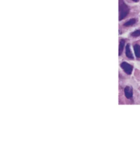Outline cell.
Listing matches in <instances>:
<instances>
[{
  "label": "cell",
  "mask_w": 140,
  "mask_h": 157,
  "mask_svg": "<svg viewBox=\"0 0 140 157\" xmlns=\"http://www.w3.org/2000/svg\"><path fill=\"white\" fill-rule=\"evenodd\" d=\"M131 36L133 37H138L140 36V29H138V30H136L134 32H133L131 33Z\"/></svg>",
  "instance_id": "obj_8"
},
{
  "label": "cell",
  "mask_w": 140,
  "mask_h": 157,
  "mask_svg": "<svg viewBox=\"0 0 140 157\" xmlns=\"http://www.w3.org/2000/svg\"><path fill=\"white\" fill-rule=\"evenodd\" d=\"M121 67L123 69V71L126 72L128 75H130L132 73L133 70V67L126 62H123L121 64Z\"/></svg>",
  "instance_id": "obj_2"
},
{
  "label": "cell",
  "mask_w": 140,
  "mask_h": 157,
  "mask_svg": "<svg viewBox=\"0 0 140 157\" xmlns=\"http://www.w3.org/2000/svg\"><path fill=\"white\" fill-rule=\"evenodd\" d=\"M119 20L121 21L124 17H126L129 12V9L126 3L123 2V0H119Z\"/></svg>",
  "instance_id": "obj_1"
},
{
  "label": "cell",
  "mask_w": 140,
  "mask_h": 157,
  "mask_svg": "<svg viewBox=\"0 0 140 157\" xmlns=\"http://www.w3.org/2000/svg\"><path fill=\"white\" fill-rule=\"evenodd\" d=\"M125 96L128 99H130L133 97V89L130 86H126L124 89Z\"/></svg>",
  "instance_id": "obj_3"
},
{
  "label": "cell",
  "mask_w": 140,
  "mask_h": 157,
  "mask_svg": "<svg viewBox=\"0 0 140 157\" xmlns=\"http://www.w3.org/2000/svg\"><path fill=\"white\" fill-rule=\"evenodd\" d=\"M126 56L128 57L129 59H134L133 53L131 51L130 47V44H127V45L126 46Z\"/></svg>",
  "instance_id": "obj_4"
},
{
  "label": "cell",
  "mask_w": 140,
  "mask_h": 157,
  "mask_svg": "<svg viewBox=\"0 0 140 157\" xmlns=\"http://www.w3.org/2000/svg\"><path fill=\"white\" fill-rule=\"evenodd\" d=\"M135 23L136 19H131L129 20L128 21H126L124 24V25L125 26H126V27H129V26H132L133 25L135 24Z\"/></svg>",
  "instance_id": "obj_7"
},
{
  "label": "cell",
  "mask_w": 140,
  "mask_h": 157,
  "mask_svg": "<svg viewBox=\"0 0 140 157\" xmlns=\"http://www.w3.org/2000/svg\"><path fill=\"white\" fill-rule=\"evenodd\" d=\"M134 2H138V0H133Z\"/></svg>",
  "instance_id": "obj_9"
},
{
  "label": "cell",
  "mask_w": 140,
  "mask_h": 157,
  "mask_svg": "<svg viewBox=\"0 0 140 157\" xmlns=\"http://www.w3.org/2000/svg\"><path fill=\"white\" fill-rule=\"evenodd\" d=\"M135 54L136 57L138 58L140 57V47L138 44H135L134 47Z\"/></svg>",
  "instance_id": "obj_6"
},
{
  "label": "cell",
  "mask_w": 140,
  "mask_h": 157,
  "mask_svg": "<svg viewBox=\"0 0 140 157\" xmlns=\"http://www.w3.org/2000/svg\"><path fill=\"white\" fill-rule=\"evenodd\" d=\"M125 40L124 39H122L119 43V55L121 56L124 50V47L125 45Z\"/></svg>",
  "instance_id": "obj_5"
}]
</instances>
